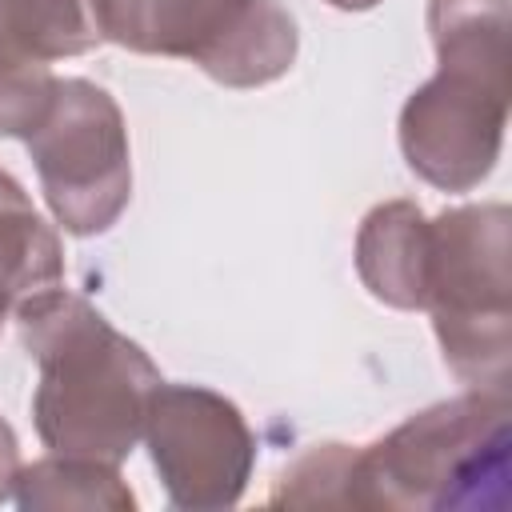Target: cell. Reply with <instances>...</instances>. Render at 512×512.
<instances>
[{
	"mask_svg": "<svg viewBox=\"0 0 512 512\" xmlns=\"http://www.w3.org/2000/svg\"><path fill=\"white\" fill-rule=\"evenodd\" d=\"M64 280V252L56 232L32 208L28 192L0 168V324L4 316Z\"/></svg>",
	"mask_w": 512,
	"mask_h": 512,
	"instance_id": "cell-9",
	"label": "cell"
},
{
	"mask_svg": "<svg viewBox=\"0 0 512 512\" xmlns=\"http://www.w3.org/2000/svg\"><path fill=\"white\" fill-rule=\"evenodd\" d=\"M428 220L412 200L376 204L356 232V272L364 288L404 312L424 308Z\"/></svg>",
	"mask_w": 512,
	"mask_h": 512,
	"instance_id": "cell-8",
	"label": "cell"
},
{
	"mask_svg": "<svg viewBox=\"0 0 512 512\" xmlns=\"http://www.w3.org/2000/svg\"><path fill=\"white\" fill-rule=\"evenodd\" d=\"M144 440L176 508L220 512L244 496L256 464V436L228 396L160 380L148 400Z\"/></svg>",
	"mask_w": 512,
	"mask_h": 512,
	"instance_id": "cell-7",
	"label": "cell"
},
{
	"mask_svg": "<svg viewBox=\"0 0 512 512\" xmlns=\"http://www.w3.org/2000/svg\"><path fill=\"white\" fill-rule=\"evenodd\" d=\"M424 308L444 364L472 388H508L512 272L508 208L468 204L428 220Z\"/></svg>",
	"mask_w": 512,
	"mask_h": 512,
	"instance_id": "cell-4",
	"label": "cell"
},
{
	"mask_svg": "<svg viewBox=\"0 0 512 512\" xmlns=\"http://www.w3.org/2000/svg\"><path fill=\"white\" fill-rule=\"evenodd\" d=\"M100 40L92 0H0V68H48Z\"/></svg>",
	"mask_w": 512,
	"mask_h": 512,
	"instance_id": "cell-10",
	"label": "cell"
},
{
	"mask_svg": "<svg viewBox=\"0 0 512 512\" xmlns=\"http://www.w3.org/2000/svg\"><path fill=\"white\" fill-rule=\"evenodd\" d=\"M436 76L400 112L408 168L440 192H472L500 160L508 124V0H428Z\"/></svg>",
	"mask_w": 512,
	"mask_h": 512,
	"instance_id": "cell-2",
	"label": "cell"
},
{
	"mask_svg": "<svg viewBox=\"0 0 512 512\" xmlns=\"http://www.w3.org/2000/svg\"><path fill=\"white\" fill-rule=\"evenodd\" d=\"M16 320L40 364L32 396L40 440L60 456L120 464L144 436L148 400L160 388L148 352L60 284L20 300Z\"/></svg>",
	"mask_w": 512,
	"mask_h": 512,
	"instance_id": "cell-1",
	"label": "cell"
},
{
	"mask_svg": "<svg viewBox=\"0 0 512 512\" xmlns=\"http://www.w3.org/2000/svg\"><path fill=\"white\" fill-rule=\"evenodd\" d=\"M56 80L52 68H0V136L28 140L52 104Z\"/></svg>",
	"mask_w": 512,
	"mask_h": 512,
	"instance_id": "cell-13",
	"label": "cell"
},
{
	"mask_svg": "<svg viewBox=\"0 0 512 512\" xmlns=\"http://www.w3.org/2000/svg\"><path fill=\"white\" fill-rule=\"evenodd\" d=\"M508 388H472L432 404L368 448H352V508H504Z\"/></svg>",
	"mask_w": 512,
	"mask_h": 512,
	"instance_id": "cell-3",
	"label": "cell"
},
{
	"mask_svg": "<svg viewBox=\"0 0 512 512\" xmlns=\"http://www.w3.org/2000/svg\"><path fill=\"white\" fill-rule=\"evenodd\" d=\"M348 476H352V448L316 444L280 476L272 504H300V508L348 504Z\"/></svg>",
	"mask_w": 512,
	"mask_h": 512,
	"instance_id": "cell-12",
	"label": "cell"
},
{
	"mask_svg": "<svg viewBox=\"0 0 512 512\" xmlns=\"http://www.w3.org/2000/svg\"><path fill=\"white\" fill-rule=\"evenodd\" d=\"M332 8H340V12H368V8H376L380 0H328Z\"/></svg>",
	"mask_w": 512,
	"mask_h": 512,
	"instance_id": "cell-15",
	"label": "cell"
},
{
	"mask_svg": "<svg viewBox=\"0 0 512 512\" xmlns=\"http://www.w3.org/2000/svg\"><path fill=\"white\" fill-rule=\"evenodd\" d=\"M16 476H20V444L8 420H0V504L16 492Z\"/></svg>",
	"mask_w": 512,
	"mask_h": 512,
	"instance_id": "cell-14",
	"label": "cell"
},
{
	"mask_svg": "<svg viewBox=\"0 0 512 512\" xmlns=\"http://www.w3.org/2000/svg\"><path fill=\"white\" fill-rule=\"evenodd\" d=\"M16 500L28 512H60V508L128 512V508H136V496L120 480L116 464L88 460V456H60V452L20 468Z\"/></svg>",
	"mask_w": 512,
	"mask_h": 512,
	"instance_id": "cell-11",
	"label": "cell"
},
{
	"mask_svg": "<svg viewBox=\"0 0 512 512\" xmlns=\"http://www.w3.org/2000/svg\"><path fill=\"white\" fill-rule=\"evenodd\" d=\"M44 200L72 236L108 232L132 196V156L120 104L92 80H56L52 104L28 136Z\"/></svg>",
	"mask_w": 512,
	"mask_h": 512,
	"instance_id": "cell-6",
	"label": "cell"
},
{
	"mask_svg": "<svg viewBox=\"0 0 512 512\" xmlns=\"http://www.w3.org/2000/svg\"><path fill=\"white\" fill-rule=\"evenodd\" d=\"M104 40L180 56L224 88H260L296 60V20L276 0H92Z\"/></svg>",
	"mask_w": 512,
	"mask_h": 512,
	"instance_id": "cell-5",
	"label": "cell"
}]
</instances>
